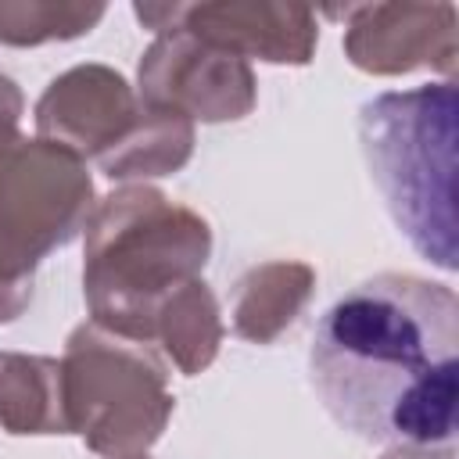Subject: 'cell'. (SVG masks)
<instances>
[{
  "mask_svg": "<svg viewBox=\"0 0 459 459\" xmlns=\"http://www.w3.org/2000/svg\"><path fill=\"white\" fill-rule=\"evenodd\" d=\"M190 151H194V126H190V118L143 104V111H140L136 126L129 129V136L111 154H104L97 165L111 179L169 176V172H176L190 158Z\"/></svg>",
  "mask_w": 459,
  "mask_h": 459,
  "instance_id": "13",
  "label": "cell"
},
{
  "mask_svg": "<svg viewBox=\"0 0 459 459\" xmlns=\"http://www.w3.org/2000/svg\"><path fill=\"white\" fill-rule=\"evenodd\" d=\"M136 459H143V455H136Z\"/></svg>",
  "mask_w": 459,
  "mask_h": 459,
  "instance_id": "17",
  "label": "cell"
},
{
  "mask_svg": "<svg viewBox=\"0 0 459 459\" xmlns=\"http://www.w3.org/2000/svg\"><path fill=\"white\" fill-rule=\"evenodd\" d=\"M161 36L140 61V93L147 108L183 118L226 122L255 108V79L244 57L204 43L183 25H161Z\"/></svg>",
  "mask_w": 459,
  "mask_h": 459,
  "instance_id": "6",
  "label": "cell"
},
{
  "mask_svg": "<svg viewBox=\"0 0 459 459\" xmlns=\"http://www.w3.org/2000/svg\"><path fill=\"white\" fill-rule=\"evenodd\" d=\"M104 18V4H0V39L4 43H43L72 39L90 32Z\"/></svg>",
  "mask_w": 459,
  "mask_h": 459,
  "instance_id": "14",
  "label": "cell"
},
{
  "mask_svg": "<svg viewBox=\"0 0 459 459\" xmlns=\"http://www.w3.org/2000/svg\"><path fill=\"white\" fill-rule=\"evenodd\" d=\"M18 115H22V93H18V86L0 72V161L22 143V140H18Z\"/></svg>",
  "mask_w": 459,
  "mask_h": 459,
  "instance_id": "15",
  "label": "cell"
},
{
  "mask_svg": "<svg viewBox=\"0 0 459 459\" xmlns=\"http://www.w3.org/2000/svg\"><path fill=\"white\" fill-rule=\"evenodd\" d=\"M0 423L7 434H68L57 359L0 355Z\"/></svg>",
  "mask_w": 459,
  "mask_h": 459,
  "instance_id": "10",
  "label": "cell"
},
{
  "mask_svg": "<svg viewBox=\"0 0 459 459\" xmlns=\"http://www.w3.org/2000/svg\"><path fill=\"white\" fill-rule=\"evenodd\" d=\"M126 79L104 65H82L50 82L36 108L39 140H50L72 154H111L140 118Z\"/></svg>",
  "mask_w": 459,
  "mask_h": 459,
  "instance_id": "8",
  "label": "cell"
},
{
  "mask_svg": "<svg viewBox=\"0 0 459 459\" xmlns=\"http://www.w3.org/2000/svg\"><path fill=\"white\" fill-rule=\"evenodd\" d=\"M384 459H455L452 445H394Z\"/></svg>",
  "mask_w": 459,
  "mask_h": 459,
  "instance_id": "16",
  "label": "cell"
},
{
  "mask_svg": "<svg viewBox=\"0 0 459 459\" xmlns=\"http://www.w3.org/2000/svg\"><path fill=\"white\" fill-rule=\"evenodd\" d=\"M151 341H161L165 355L186 373H201L215 351H219V341H222V323H219V305H215V294L201 283V280H190L183 283L158 312L154 319V337Z\"/></svg>",
  "mask_w": 459,
  "mask_h": 459,
  "instance_id": "12",
  "label": "cell"
},
{
  "mask_svg": "<svg viewBox=\"0 0 459 459\" xmlns=\"http://www.w3.org/2000/svg\"><path fill=\"white\" fill-rule=\"evenodd\" d=\"M90 197L82 158L50 140H22L0 161V323L29 305L43 255L86 226Z\"/></svg>",
  "mask_w": 459,
  "mask_h": 459,
  "instance_id": "5",
  "label": "cell"
},
{
  "mask_svg": "<svg viewBox=\"0 0 459 459\" xmlns=\"http://www.w3.org/2000/svg\"><path fill=\"white\" fill-rule=\"evenodd\" d=\"M136 18H172L204 43H215L237 57H262L273 65H305L316 50V14L305 7L273 4H165L140 7Z\"/></svg>",
  "mask_w": 459,
  "mask_h": 459,
  "instance_id": "9",
  "label": "cell"
},
{
  "mask_svg": "<svg viewBox=\"0 0 459 459\" xmlns=\"http://www.w3.org/2000/svg\"><path fill=\"white\" fill-rule=\"evenodd\" d=\"M68 434L108 459L143 455L165 430L176 398L161 359L143 344L97 323H82L61 359Z\"/></svg>",
  "mask_w": 459,
  "mask_h": 459,
  "instance_id": "4",
  "label": "cell"
},
{
  "mask_svg": "<svg viewBox=\"0 0 459 459\" xmlns=\"http://www.w3.org/2000/svg\"><path fill=\"white\" fill-rule=\"evenodd\" d=\"M316 273L301 262H269L251 269L233 294V330L247 341H273L283 326L294 323L308 301Z\"/></svg>",
  "mask_w": 459,
  "mask_h": 459,
  "instance_id": "11",
  "label": "cell"
},
{
  "mask_svg": "<svg viewBox=\"0 0 459 459\" xmlns=\"http://www.w3.org/2000/svg\"><path fill=\"white\" fill-rule=\"evenodd\" d=\"M455 351V290L409 273H377L323 312L308 384L333 423L369 445H452Z\"/></svg>",
  "mask_w": 459,
  "mask_h": 459,
  "instance_id": "1",
  "label": "cell"
},
{
  "mask_svg": "<svg viewBox=\"0 0 459 459\" xmlns=\"http://www.w3.org/2000/svg\"><path fill=\"white\" fill-rule=\"evenodd\" d=\"M455 82H427L402 93H380L359 111V140L369 176L398 233L452 273L455 247Z\"/></svg>",
  "mask_w": 459,
  "mask_h": 459,
  "instance_id": "3",
  "label": "cell"
},
{
  "mask_svg": "<svg viewBox=\"0 0 459 459\" xmlns=\"http://www.w3.org/2000/svg\"><path fill=\"white\" fill-rule=\"evenodd\" d=\"M344 50L351 65L373 75H402L412 68L455 72V7L452 4H366L348 7Z\"/></svg>",
  "mask_w": 459,
  "mask_h": 459,
  "instance_id": "7",
  "label": "cell"
},
{
  "mask_svg": "<svg viewBox=\"0 0 459 459\" xmlns=\"http://www.w3.org/2000/svg\"><path fill=\"white\" fill-rule=\"evenodd\" d=\"M212 230L190 208L151 186H126L104 197L86 219L82 287L93 323L151 341L161 305L204 269Z\"/></svg>",
  "mask_w": 459,
  "mask_h": 459,
  "instance_id": "2",
  "label": "cell"
}]
</instances>
